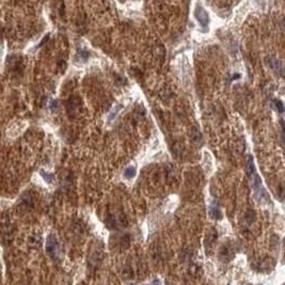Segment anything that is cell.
<instances>
[{
  "label": "cell",
  "mask_w": 285,
  "mask_h": 285,
  "mask_svg": "<svg viewBox=\"0 0 285 285\" xmlns=\"http://www.w3.org/2000/svg\"><path fill=\"white\" fill-rule=\"evenodd\" d=\"M249 178H250L251 185H252V188L254 190V196L256 200L260 202V203H265V204L270 203V196L266 191V189L264 188L260 175L256 172H254L252 175L249 176Z\"/></svg>",
  "instance_id": "6da1fadb"
},
{
  "label": "cell",
  "mask_w": 285,
  "mask_h": 285,
  "mask_svg": "<svg viewBox=\"0 0 285 285\" xmlns=\"http://www.w3.org/2000/svg\"><path fill=\"white\" fill-rule=\"evenodd\" d=\"M46 251L51 256H53V257H56L59 253L58 242H57L56 237L53 236V235H49L47 237V240H46Z\"/></svg>",
  "instance_id": "7a4b0ae2"
},
{
  "label": "cell",
  "mask_w": 285,
  "mask_h": 285,
  "mask_svg": "<svg viewBox=\"0 0 285 285\" xmlns=\"http://www.w3.org/2000/svg\"><path fill=\"white\" fill-rule=\"evenodd\" d=\"M194 15H196L198 22L202 25V27H206V26L208 25V22H209L208 14L204 11L203 8H201V7L196 8V11H194Z\"/></svg>",
  "instance_id": "3957f363"
},
{
  "label": "cell",
  "mask_w": 285,
  "mask_h": 285,
  "mask_svg": "<svg viewBox=\"0 0 285 285\" xmlns=\"http://www.w3.org/2000/svg\"><path fill=\"white\" fill-rule=\"evenodd\" d=\"M209 216H211V219L214 220H218V219H221L222 217V214H221V211H220L219 206L217 205L215 202H212L211 203V205H209Z\"/></svg>",
  "instance_id": "277c9868"
},
{
  "label": "cell",
  "mask_w": 285,
  "mask_h": 285,
  "mask_svg": "<svg viewBox=\"0 0 285 285\" xmlns=\"http://www.w3.org/2000/svg\"><path fill=\"white\" fill-rule=\"evenodd\" d=\"M246 172H247L248 177L250 175H252L253 173L256 172L255 171V165H254V160L251 155H249L247 158V165H246Z\"/></svg>",
  "instance_id": "5b68a950"
},
{
  "label": "cell",
  "mask_w": 285,
  "mask_h": 285,
  "mask_svg": "<svg viewBox=\"0 0 285 285\" xmlns=\"http://www.w3.org/2000/svg\"><path fill=\"white\" fill-rule=\"evenodd\" d=\"M136 173H137L136 167L129 165V167H127L125 170H124V177L127 178V180H131V178H134L135 176H136Z\"/></svg>",
  "instance_id": "8992f818"
},
{
  "label": "cell",
  "mask_w": 285,
  "mask_h": 285,
  "mask_svg": "<svg viewBox=\"0 0 285 285\" xmlns=\"http://www.w3.org/2000/svg\"><path fill=\"white\" fill-rule=\"evenodd\" d=\"M270 66L272 67L273 71H276L277 73L282 74V72H283V69H282V64L280 63V62L277 60V59H272V60H270Z\"/></svg>",
  "instance_id": "52a82bcc"
},
{
  "label": "cell",
  "mask_w": 285,
  "mask_h": 285,
  "mask_svg": "<svg viewBox=\"0 0 285 285\" xmlns=\"http://www.w3.org/2000/svg\"><path fill=\"white\" fill-rule=\"evenodd\" d=\"M122 108H123V105H121V104H120V105H118V106H115V107L112 109V111H111V112H110L109 116H108V121H109V122L112 121L113 119H115V116L118 115V113L120 112Z\"/></svg>",
  "instance_id": "ba28073f"
},
{
  "label": "cell",
  "mask_w": 285,
  "mask_h": 285,
  "mask_svg": "<svg viewBox=\"0 0 285 285\" xmlns=\"http://www.w3.org/2000/svg\"><path fill=\"white\" fill-rule=\"evenodd\" d=\"M41 173H42L41 175L43 176L44 180H45L47 183H51V181L53 180V175L51 174V173H47V172H45V171H42Z\"/></svg>",
  "instance_id": "9c48e42d"
},
{
  "label": "cell",
  "mask_w": 285,
  "mask_h": 285,
  "mask_svg": "<svg viewBox=\"0 0 285 285\" xmlns=\"http://www.w3.org/2000/svg\"><path fill=\"white\" fill-rule=\"evenodd\" d=\"M276 106H277V109L280 113H283L284 112V106H283V103L281 102L280 99H277L276 100Z\"/></svg>",
  "instance_id": "30bf717a"
}]
</instances>
